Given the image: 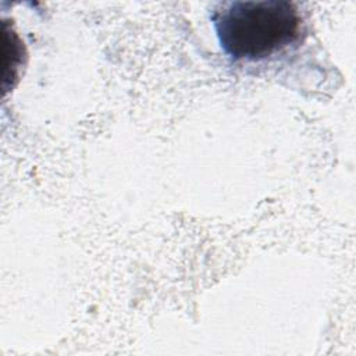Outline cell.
<instances>
[{
    "label": "cell",
    "mask_w": 356,
    "mask_h": 356,
    "mask_svg": "<svg viewBox=\"0 0 356 356\" xmlns=\"http://www.w3.org/2000/svg\"><path fill=\"white\" fill-rule=\"evenodd\" d=\"M211 21L221 49L234 60L267 58L296 43L303 33L298 7L286 0L222 3Z\"/></svg>",
    "instance_id": "1"
}]
</instances>
